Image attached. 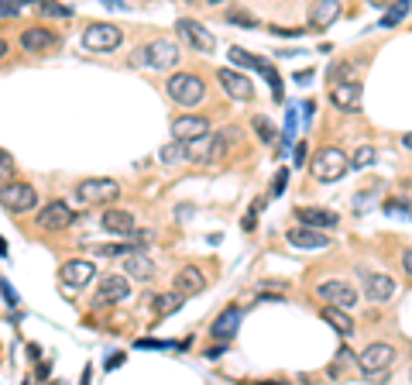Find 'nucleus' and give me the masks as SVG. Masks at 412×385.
<instances>
[{
  "mask_svg": "<svg viewBox=\"0 0 412 385\" xmlns=\"http://www.w3.org/2000/svg\"><path fill=\"white\" fill-rule=\"evenodd\" d=\"M124 276L127 279H141V283H148L151 276H155V262H151V255H144V251H127L124 255Z\"/></svg>",
  "mask_w": 412,
  "mask_h": 385,
  "instance_id": "6ab92c4d",
  "label": "nucleus"
},
{
  "mask_svg": "<svg viewBox=\"0 0 412 385\" xmlns=\"http://www.w3.org/2000/svg\"><path fill=\"white\" fill-rule=\"evenodd\" d=\"M385 10H388V14L382 17V28H392V24H399V21H402V17L409 14L412 3H409V0H402V3H388Z\"/></svg>",
  "mask_w": 412,
  "mask_h": 385,
  "instance_id": "c756f323",
  "label": "nucleus"
},
{
  "mask_svg": "<svg viewBox=\"0 0 412 385\" xmlns=\"http://www.w3.org/2000/svg\"><path fill=\"white\" fill-rule=\"evenodd\" d=\"M350 73H354V69H350V62H333V66H330V87L350 83V80H347Z\"/></svg>",
  "mask_w": 412,
  "mask_h": 385,
  "instance_id": "72a5a7b5",
  "label": "nucleus"
},
{
  "mask_svg": "<svg viewBox=\"0 0 412 385\" xmlns=\"http://www.w3.org/2000/svg\"><path fill=\"white\" fill-rule=\"evenodd\" d=\"M392 361H395V348H392V344H368V348L361 351V358H357V365H361L364 375H378V372H385Z\"/></svg>",
  "mask_w": 412,
  "mask_h": 385,
  "instance_id": "6e6552de",
  "label": "nucleus"
},
{
  "mask_svg": "<svg viewBox=\"0 0 412 385\" xmlns=\"http://www.w3.org/2000/svg\"><path fill=\"white\" fill-rule=\"evenodd\" d=\"M364 296L371 299V303H385V299H392L395 296V279L392 276H368L364 279Z\"/></svg>",
  "mask_w": 412,
  "mask_h": 385,
  "instance_id": "4be33fe9",
  "label": "nucleus"
},
{
  "mask_svg": "<svg viewBox=\"0 0 412 385\" xmlns=\"http://www.w3.org/2000/svg\"><path fill=\"white\" fill-rule=\"evenodd\" d=\"M296 220L303 227H312V231H333L340 224V217L333 210H323V206H296Z\"/></svg>",
  "mask_w": 412,
  "mask_h": 385,
  "instance_id": "4468645a",
  "label": "nucleus"
},
{
  "mask_svg": "<svg viewBox=\"0 0 412 385\" xmlns=\"http://www.w3.org/2000/svg\"><path fill=\"white\" fill-rule=\"evenodd\" d=\"M285 241L292 248H303V251H323V248H330V238L323 231H312V227H292V231H285Z\"/></svg>",
  "mask_w": 412,
  "mask_h": 385,
  "instance_id": "dca6fc26",
  "label": "nucleus"
},
{
  "mask_svg": "<svg viewBox=\"0 0 412 385\" xmlns=\"http://www.w3.org/2000/svg\"><path fill=\"white\" fill-rule=\"evenodd\" d=\"M368 206V192H357V199H354V210H364Z\"/></svg>",
  "mask_w": 412,
  "mask_h": 385,
  "instance_id": "49530a36",
  "label": "nucleus"
},
{
  "mask_svg": "<svg viewBox=\"0 0 412 385\" xmlns=\"http://www.w3.org/2000/svg\"><path fill=\"white\" fill-rule=\"evenodd\" d=\"M354 365H357V358H354V351L344 344V348L337 351V358H333V365H330L326 372H330V379H340V375H347Z\"/></svg>",
  "mask_w": 412,
  "mask_h": 385,
  "instance_id": "bb28decb",
  "label": "nucleus"
},
{
  "mask_svg": "<svg viewBox=\"0 0 412 385\" xmlns=\"http://www.w3.org/2000/svg\"><path fill=\"white\" fill-rule=\"evenodd\" d=\"M124 251H134V248H127V244H97V255L100 258H117Z\"/></svg>",
  "mask_w": 412,
  "mask_h": 385,
  "instance_id": "c9c22d12",
  "label": "nucleus"
},
{
  "mask_svg": "<svg viewBox=\"0 0 412 385\" xmlns=\"http://www.w3.org/2000/svg\"><path fill=\"white\" fill-rule=\"evenodd\" d=\"M176 28H179V35H182V38H186L196 52H213V48H216L213 35L206 31L200 21H193V17H179V24H176Z\"/></svg>",
  "mask_w": 412,
  "mask_h": 385,
  "instance_id": "2eb2a0df",
  "label": "nucleus"
},
{
  "mask_svg": "<svg viewBox=\"0 0 412 385\" xmlns=\"http://www.w3.org/2000/svg\"><path fill=\"white\" fill-rule=\"evenodd\" d=\"M303 159H306V145L299 141V145H296V165H303Z\"/></svg>",
  "mask_w": 412,
  "mask_h": 385,
  "instance_id": "a18cd8bd",
  "label": "nucleus"
},
{
  "mask_svg": "<svg viewBox=\"0 0 412 385\" xmlns=\"http://www.w3.org/2000/svg\"><path fill=\"white\" fill-rule=\"evenodd\" d=\"M0 203L7 213H28L38 206V192L31 183H17V179H7L0 183Z\"/></svg>",
  "mask_w": 412,
  "mask_h": 385,
  "instance_id": "7ed1b4c3",
  "label": "nucleus"
},
{
  "mask_svg": "<svg viewBox=\"0 0 412 385\" xmlns=\"http://www.w3.org/2000/svg\"><path fill=\"white\" fill-rule=\"evenodd\" d=\"M141 59L151 69H172L179 62V45L176 42H165V38H155V42H148L141 48Z\"/></svg>",
  "mask_w": 412,
  "mask_h": 385,
  "instance_id": "39448f33",
  "label": "nucleus"
},
{
  "mask_svg": "<svg viewBox=\"0 0 412 385\" xmlns=\"http://www.w3.org/2000/svg\"><path fill=\"white\" fill-rule=\"evenodd\" d=\"M234 141H237V127H220L216 134H209V162H223Z\"/></svg>",
  "mask_w": 412,
  "mask_h": 385,
  "instance_id": "b1692460",
  "label": "nucleus"
},
{
  "mask_svg": "<svg viewBox=\"0 0 412 385\" xmlns=\"http://www.w3.org/2000/svg\"><path fill=\"white\" fill-rule=\"evenodd\" d=\"M216 80H220V87L227 90V96H234V100H251V96H254L251 80H247L244 73H237V69H220Z\"/></svg>",
  "mask_w": 412,
  "mask_h": 385,
  "instance_id": "f3484780",
  "label": "nucleus"
},
{
  "mask_svg": "<svg viewBox=\"0 0 412 385\" xmlns=\"http://www.w3.org/2000/svg\"><path fill=\"white\" fill-rule=\"evenodd\" d=\"M316 296L319 299H326L330 306H337V310H350L354 303H357V292L350 283H344V279H326V283H319L316 289Z\"/></svg>",
  "mask_w": 412,
  "mask_h": 385,
  "instance_id": "1a4fd4ad",
  "label": "nucleus"
},
{
  "mask_svg": "<svg viewBox=\"0 0 412 385\" xmlns=\"http://www.w3.org/2000/svg\"><path fill=\"white\" fill-rule=\"evenodd\" d=\"M309 172H312L319 183H337V179H344V172H350V155H344L340 148L326 145V148H319V152L312 155Z\"/></svg>",
  "mask_w": 412,
  "mask_h": 385,
  "instance_id": "f257e3e1",
  "label": "nucleus"
},
{
  "mask_svg": "<svg viewBox=\"0 0 412 385\" xmlns=\"http://www.w3.org/2000/svg\"><path fill=\"white\" fill-rule=\"evenodd\" d=\"M93 279H97V265L93 262L76 258V262H66L62 265V286L66 289H83V286H90Z\"/></svg>",
  "mask_w": 412,
  "mask_h": 385,
  "instance_id": "ddd939ff",
  "label": "nucleus"
},
{
  "mask_svg": "<svg viewBox=\"0 0 412 385\" xmlns=\"http://www.w3.org/2000/svg\"><path fill=\"white\" fill-rule=\"evenodd\" d=\"M254 131H258V138L261 141H275V127H272V120L261 114V117H254Z\"/></svg>",
  "mask_w": 412,
  "mask_h": 385,
  "instance_id": "f704fd0d",
  "label": "nucleus"
},
{
  "mask_svg": "<svg viewBox=\"0 0 412 385\" xmlns=\"http://www.w3.org/2000/svg\"><path fill=\"white\" fill-rule=\"evenodd\" d=\"M14 14H21V3H3L0 0V17H14Z\"/></svg>",
  "mask_w": 412,
  "mask_h": 385,
  "instance_id": "79ce46f5",
  "label": "nucleus"
},
{
  "mask_svg": "<svg viewBox=\"0 0 412 385\" xmlns=\"http://www.w3.org/2000/svg\"><path fill=\"white\" fill-rule=\"evenodd\" d=\"M38 14H41V17L69 21V17H73V7H69V3H38Z\"/></svg>",
  "mask_w": 412,
  "mask_h": 385,
  "instance_id": "473e14b6",
  "label": "nucleus"
},
{
  "mask_svg": "<svg viewBox=\"0 0 412 385\" xmlns=\"http://www.w3.org/2000/svg\"><path fill=\"white\" fill-rule=\"evenodd\" d=\"M172 138L179 145H193L200 138H209V120L206 117H196V114H186L179 120H172Z\"/></svg>",
  "mask_w": 412,
  "mask_h": 385,
  "instance_id": "9d476101",
  "label": "nucleus"
},
{
  "mask_svg": "<svg viewBox=\"0 0 412 385\" xmlns=\"http://www.w3.org/2000/svg\"><path fill=\"white\" fill-rule=\"evenodd\" d=\"M227 21H234V24H247V28H254V24H258L247 10H227Z\"/></svg>",
  "mask_w": 412,
  "mask_h": 385,
  "instance_id": "58836bf2",
  "label": "nucleus"
},
{
  "mask_svg": "<svg viewBox=\"0 0 412 385\" xmlns=\"http://www.w3.org/2000/svg\"><path fill=\"white\" fill-rule=\"evenodd\" d=\"M285 179H289V169H279V176H275V183H272V196H282Z\"/></svg>",
  "mask_w": 412,
  "mask_h": 385,
  "instance_id": "a19ab883",
  "label": "nucleus"
},
{
  "mask_svg": "<svg viewBox=\"0 0 412 385\" xmlns=\"http://www.w3.org/2000/svg\"><path fill=\"white\" fill-rule=\"evenodd\" d=\"M158 159H162L165 165H176V162H182V159H189V155H186V145H179V141H169V145H162Z\"/></svg>",
  "mask_w": 412,
  "mask_h": 385,
  "instance_id": "c85d7f7f",
  "label": "nucleus"
},
{
  "mask_svg": "<svg viewBox=\"0 0 412 385\" xmlns=\"http://www.w3.org/2000/svg\"><path fill=\"white\" fill-rule=\"evenodd\" d=\"M230 59H234V66H251V69H261V73L268 69L258 55H251V52H244V48H237V45L230 48Z\"/></svg>",
  "mask_w": 412,
  "mask_h": 385,
  "instance_id": "7c9ffc66",
  "label": "nucleus"
},
{
  "mask_svg": "<svg viewBox=\"0 0 412 385\" xmlns=\"http://www.w3.org/2000/svg\"><path fill=\"white\" fill-rule=\"evenodd\" d=\"M402 269H406V276L412 279V248L409 251H402Z\"/></svg>",
  "mask_w": 412,
  "mask_h": 385,
  "instance_id": "37998d69",
  "label": "nucleus"
},
{
  "mask_svg": "<svg viewBox=\"0 0 412 385\" xmlns=\"http://www.w3.org/2000/svg\"><path fill=\"white\" fill-rule=\"evenodd\" d=\"M100 224L110 231V234H120V238H127V234H134V217L127 213V210H106L100 217Z\"/></svg>",
  "mask_w": 412,
  "mask_h": 385,
  "instance_id": "5701e85b",
  "label": "nucleus"
},
{
  "mask_svg": "<svg viewBox=\"0 0 412 385\" xmlns=\"http://www.w3.org/2000/svg\"><path fill=\"white\" fill-rule=\"evenodd\" d=\"M319 313H323V320H326V323H330V327H333L337 334H344V337H350V334H354V320H350V313H347V310H337V306H323Z\"/></svg>",
  "mask_w": 412,
  "mask_h": 385,
  "instance_id": "393cba45",
  "label": "nucleus"
},
{
  "mask_svg": "<svg viewBox=\"0 0 412 385\" xmlns=\"http://www.w3.org/2000/svg\"><path fill=\"white\" fill-rule=\"evenodd\" d=\"M7 176H14V155L0 148V179L7 183Z\"/></svg>",
  "mask_w": 412,
  "mask_h": 385,
  "instance_id": "4c0bfd02",
  "label": "nucleus"
},
{
  "mask_svg": "<svg viewBox=\"0 0 412 385\" xmlns=\"http://www.w3.org/2000/svg\"><path fill=\"white\" fill-rule=\"evenodd\" d=\"M165 93L172 96L179 107H196V103L206 96V83L196 76V73H176V76H169Z\"/></svg>",
  "mask_w": 412,
  "mask_h": 385,
  "instance_id": "f03ea898",
  "label": "nucleus"
},
{
  "mask_svg": "<svg viewBox=\"0 0 412 385\" xmlns=\"http://www.w3.org/2000/svg\"><path fill=\"white\" fill-rule=\"evenodd\" d=\"M237 323H241V306H227V310L209 323V337H216V341H230L234 330H237Z\"/></svg>",
  "mask_w": 412,
  "mask_h": 385,
  "instance_id": "412c9836",
  "label": "nucleus"
},
{
  "mask_svg": "<svg viewBox=\"0 0 412 385\" xmlns=\"http://www.w3.org/2000/svg\"><path fill=\"white\" fill-rule=\"evenodd\" d=\"M120 196V186L113 179H83L76 186V199L79 203H113Z\"/></svg>",
  "mask_w": 412,
  "mask_h": 385,
  "instance_id": "0eeeda50",
  "label": "nucleus"
},
{
  "mask_svg": "<svg viewBox=\"0 0 412 385\" xmlns=\"http://www.w3.org/2000/svg\"><path fill=\"white\" fill-rule=\"evenodd\" d=\"M55 45H59V35H55L52 28H45V24H38V28H24V31H21V48L31 52V55H41V52L55 48Z\"/></svg>",
  "mask_w": 412,
  "mask_h": 385,
  "instance_id": "9b49d317",
  "label": "nucleus"
},
{
  "mask_svg": "<svg viewBox=\"0 0 412 385\" xmlns=\"http://www.w3.org/2000/svg\"><path fill=\"white\" fill-rule=\"evenodd\" d=\"M83 45L93 48V52H110L120 45V28L110 24V21H93L86 31H83Z\"/></svg>",
  "mask_w": 412,
  "mask_h": 385,
  "instance_id": "20e7f679",
  "label": "nucleus"
},
{
  "mask_svg": "<svg viewBox=\"0 0 412 385\" xmlns=\"http://www.w3.org/2000/svg\"><path fill=\"white\" fill-rule=\"evenodd\" d=\"M131 296V283L124 276H103L97 296H93V306H106V303H124Z\"/></svg>",
  "mask_w": 412,
  "mask_h": 385,
  "instance_id": "f8f14e48",
  "label": "nucleus"
},
{
  "mask_svg": "<svg viewBox=\"0 0 412 385\" xmlns=\"http://www.w3.org/2000/svg\"><path fill=\"white\" fill-rule=\"evenodd\" d=\"M258 206H261V203H258ZM258 206H254V210L244 217V231H254V213H258Z\"/></svg>",
  "mask_w": 412,
  "mask_h": 385,
  "instance_id": "c03bdc74",
  "label": "nucleus"
},
{
  "mask_svg": "<svg viewBox=\"0 0 412 385\" xmlns=\"http://www.w3.org/2000/svg\"><path fill=\"white\" fill-rule=\"evenodd\" d=\"M375 162V148L371 145H357V152L350 155V172H357V169H368Z\"/></svg>",
  "mask_w": 412,
  "mask_h": 385,
  "instance_id": "2f4dec72",
  "label": "nucleus"
},
{
  "mask_svg": "<svg viewBox=\"0 0 412 385\" xmlns=\"http://www.w3.org/2000/svg\"><path fill=\"white\" fill-rule=\"evenodd\" d=\"M0 59H7V42L0 38Z\"/></svg>",
  "mask_w": 412,
  "mask_h": 385,
  "instance_id": "09e8293b",
  "label": "nucleus"
},
{
  "mask_svg": "<svg viewBox=\"0 0 412 385\" xmlns=\"http://www.w3.org/2000/svg\"><path fill=\"white\" fill-rule=\"evenodd\" d=\"M402 145H406V148L412 152V131H406V134H402Z\"/></svg>",
  "mask_w": 412,
  "mask_h": 385,
  "instance_id": "de8ad7c7",
  "label": "nucleus"
},
{
  "mask_svg": "<svg viewBox=\"0 0 412 385\" xmlns=\"http://www.w3.org/2000/svg\"><path fill=\"white\" fill-rule=\"evenodd\" d=\"M261 289H265V292H285L289 283H285V279H258V292H261Z\"/></svg>",
  "mask_w": 412,
  "mask_h": 385,
  "instance_id": "e433bc0d",
  "label": "nucleus"
},
{
  "mask_svg": "<svg viewBox=\"0 0 412 385\" xmlns=\"http://www.w3.org/2000/svg\"><path fill=\"white\" fill-rule=\"evenodd\" d=\"M330 100H333V107H340V110H361L364 90H361V83H357V80H350V83L333 87V90H330Z\"/></svg>",
  "mask_w": 412,
  "mask_h": 385,
  "instance_id": "aec40b11",
  "label": "nucleus"
},
{
  "mask_svg": "<svg viewBox=\"0 0 412 385\" xmlns=\"http://www.w3.org/2000/svg\"><path fill=\"white\" fill-rule=\"evenodd\" d=\"M206 289V276L200 265H182L179 272H176V292L186 299V296H196V292H203Z\"/></svg>",
  "mask_w": 412,
  "mask_h": 385,
  "instance_id": "a211bd4d",
  "label": "nucleus"
},
{
  "mask_svg": "<svg viewBox=\"0 0 412 385\" xmlns=\"http://www.w3.org/2000/svg\"><path fill=\"white\" fill-rule=\"evenodd\" d=\"M265 76H268V83H272V96H275V100H282V80H279V73L268 66V69H265Z\"/></svg>",
  "mask_w": 412,
  "mask_h": 385,
  "instance_id": "ea45409f",
  "label": "nucleus"
},
{
  "mask_svg": "<svg viewBox=\"0 0 412 385\" xmlns=\"http://www.w3.org/2000/svg\"><path fill=\"white\" fill-rule=\"evenodd\" d=\"M76 220V210L66 203V199H52V203H45L41 210H38V227L41 231H62V227H69Z\"/></svg>",
  "mask_w": 412,
  "mask_h": 385,
  "instance_id": "423d86ee",
  "label": "nucleus"
},
{
  "mask_svg": "<svg viewBox=\"0 0 412 385\" xmlns=\"http://www.w3.org/2000/svg\"><path fill=\"white\" fill-rule=\"evenodd\" d=\"M337 14H340V3H337V0H323V3H316V7L309 10V24H312V28H326Z\"/></svg>",
  "mask_w": 412,
  "mask_h": 385,
  "instance_id": "a878e982",
  "label": "nucleus"
},
{
  "mask_svg": "<svg viewBox=\"0 0 412 385\" xmlns=\"http://www.w3.org/2000/svg\"><path fill=\"white\" fill-rule=\"evenodd\" d=\"M182 306V296L172 289V292H162V296H155V316L162 320V316H169V313H176Z\"/></svg>",
  "mask_w": 412,
  "mask_h": 385,
  "instance_id": "cd10ccee",
  "label": "nucleus"
}]
</instances>
